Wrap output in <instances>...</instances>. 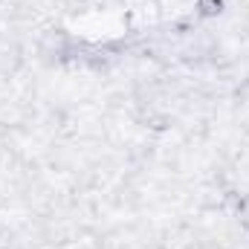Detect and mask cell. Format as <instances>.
I'll return each mask as SVG.
<instances>
[{
    "mask_svg": "<svg viewBox=\"0 0 249 249\" xmlns=\"http://www.w3.org/2000/svg\"><path fill=\"white\" fill-rule=\"evenodd\" d=\"M197 9H200V15L212 18V15L223 12V0H197Z\"/></svg>",
    "mask_w": 249,
    "mask_h": 249,
    "instance_id": "1",
    "label": "cell"
},
{
    "mask_svg": "<svg viewBox=\"0 0 249 249\" xmlns=\"http://www.w3.org/2000/svg\"><path fill=\"white\" fill-rule=\"evenodd\" d=\"M244 223H247V226H249V200H247V203H244Z\"/></svg>",
    "mask_w": 249,
    "mask_h": 249,
    "instance_id": "2",
    "label": "cell"
}]
</instances>
